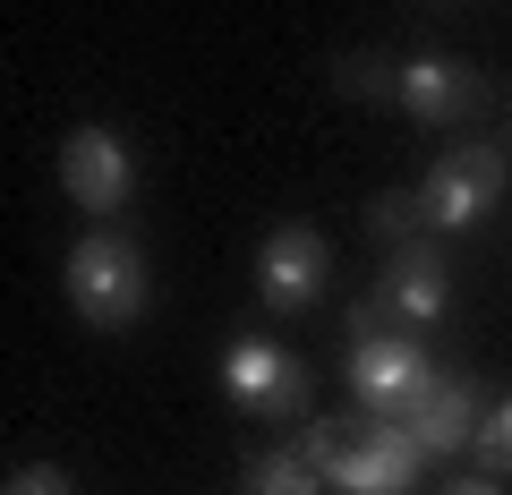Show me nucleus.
<instances>
[{"mask_svg":"<svg viewBox=\"0 0 512 495\" xmlns=\"http://www.w3.org/2000/svg\"><path fill=\"white\" fill-rule=\"evenodd\" d=\"M299 453H308L333 487H350V495H393V487L419 478L427 444L410 436L402 419H308Z\"/></svg>","mask_w":512,"mask_h":495,"instance_id":"obj_1","label":"nucleus"},{"mask_svg":"<svg viewBox=\"0 0 512 495\" xmlns=\"http://www.w3.org/2000/svg\"><path fill=\"white\" fill-rule=\"evenodd\" d=\"M60 282H69V308L86 316L94 333H128L137 316H146V257L128 248V239H111V231H86L69 248V265H60Z\"/></svg>","mask_w":512,"mask_h":495,"instance_id":"obj_2","label":"nucleus"},{"mask_svg":"<svg viewBox=\"0 0 512 495\" xmlns=\"http://www.w3.org/2000/svg\"><path fill=\"white\" fill-rule=\"evenodd\" d=\"M495 197H504V154L495 146H453L444 163H427V180H419L427 231H478V222L495 214Z\"/></svg>","mask_w":512,"mask_h":495,"instance_id":"obj_3","label":"nucleus"},{"mask_svg":"<svg viewBox=\"0 0 512 495\" xmlns=\"http://www.w3.org/2000/svg\"><path fill=\"white\" fill-rule=\"evenodd\" d=\"M222 393H231L239 410H256V419H299V410H308V367L282 342L248 333V342L222 350Z\"/></svg>","mask_w":512,"mask_h":495,"instance_id":"obj_4","label":"nucleus"},{"mask_svg":"<svg viewBox=\"0 0 512 495\" xmlns=\"http://www.w3.org/2000/svg\"><path fill=\"white\" fill-rule=\"evenodd\" d=\"M325 282H333V248H325V231H308V222H282V231L256 248V299H265L274 316L316 308Z\"/></svg>","mask_w":512,"mask_h":495,"instance_id":"obj_5","label":"nucleus"},{"mask_svg":"<svg viewBox=\"0 0 512 495\" xmlns=\"http://www.w3.org/2000/svg\"><path fill=\"white\" fill-rule=\"evenodd\" d=\"M444 308H453V274H444V257L427 248V239H402V248L384 257L376 291H367V316H393V333H410V325H436Z\"/></svg>","mask_w":512,"mask_h":495,"instance_id":"obj_6","label":"nucleus"},{"mask_svg":"<svg viewBox=\"0 0 512 495\" xmlns=\"http://www.w3.org/2000/svg\"><path fill=\"white\" fill-rule=\"evenodd\" d=\"M427 376H436V367H427V350L410 342V333H359V342H350V393H359L376 419H402L427 393Z\"/></svg>","mask_w":512,"mask_h":495,"instance_id":"obj_7","label":"nucleus"},{"mask_svg":"<svg viewBox=\"0 0 512 495\" xmlns=\"http://www.w3.org/2000/svg\"><path fill=\"white\" fill-rule=\"evenodd\" d=\"M60 188H69L86 214H120L128 188H137V163H128L120 129H103V120L69 129V146H60Z\"/></svg>","mask_w":512,"mask_h":495,"instance_id":"obj_8","label":"nucleus"},{"mask_svg":"<svg viewBox=\"0 0 512 495\" xmlns=\"http://www.w3.org/2000/svg\"><path fill=\"white\" fill-rule=\"evenodd\" d=\"M393 103H402L410 120H470V111H487V86H478V69H461V60H402Z\"/></svg>","mask_w":512,"mask_h":495,"instance_id":"obj_9","label":"nucleus"},{"mask_svg":"<svg viewBox=\"0 0 512 495\" xmlns=\"http://www.w3.org/2000/svg\"><path fill=\"white\" fill-rule=\"evenodd\" d=\"M402 427L427 444V453H453V444L478 436V402H470V376H427V393L402 410Z\"/></svg>","mask_w":512,"mask_h":495,"instance_id":"obj_10","label":"nucleus"},{"mask_svg":"<svg viewBox=\"0 0 512 495\" xmlns=\"http://www.w3.org/2000/svg\"><path fill=\"white\" fill-rule=\"evenodd\" d=\"M316 487H325V470L308 453H265L248 470V495H316Z\"/></svg>","mask_w":512,"mask_h":495,"instance_id":"obj_11","label":"nucleus"},{"mask_svg":"<svg viewBox=\"0 0 512 495\" xmlns=\"http://www.w3.org/2000/svg\"><path fill=\"white\" fill-rule=\"evenodd\" d=\"M376 231H384V239H427L419 188H410V197H376Z\"/></svg>","mask_w":512,"mask_h":495,"instance_id":"obj_12","label":"nucleus"},{"mask_svg":"<svg viewBox=\"0 0 512 495\" xmlns=\"http://www.w3.org/2000/svg\"><path fill=\"white\" fill-rule=\"evenodd\" d=\"M0 495H77V487H69L60 461H26V470H9V487H0Z\"/></svg>","mask_w":512,"mask_h":495,"instance_id":"obj_13","label":"nucleus"},{"mask_svg":"<svg viewBox=\"0 0 512 495\" xmlns=\"http://www.w3.org/2000/svg\"><path fill=\"white\" fill-rule=\"evenodd\" d=\"M478 453H487L495 470H512V402H495L487 419H478Z\"/></svg>","mask_w":512,"mask_h":495,"instance_id":"obj_14","label":"nucleus"},{"mask_svg":"<svg viewBox=\"0 0 512 495\" xmlns=\"http://www.w3.org/2000/svg\"><path fill=\"white\" fill-rule=\"evenodd\" d=\"M393 77H402V69H384V60H342L333 86H350V94H393Z\"/></svg>","mask_w":512,"mask_h":495,"instance_id":"obj_15","label":"nucleus"},{"mask_svg":"<svg viewBox=\"0 0 512 495\" xmlns=\"http://www.w3.org/2000/svg\"><path fill=\"white\" fill-rule=\"evenodd\" d=\"M444 495H495V478H461V487H444Z\"/></svg>","mask_w":512,"mask_h":495,"instance_id":"obj_16","label":"nucleus"},{"mask_svg":"<svg viewBox=\"0 0 512 495\" xmlns=\"http://www.w3.org/2000/svg\"><path fill=\"white\" fill-rule=\"evenodd\" d=\"M393 495H402V487H393Z\"/></svg>","mask_w":512,"mask_h":495,"instance_id":"obj_17","label":"nucleus"}]
</instances>
